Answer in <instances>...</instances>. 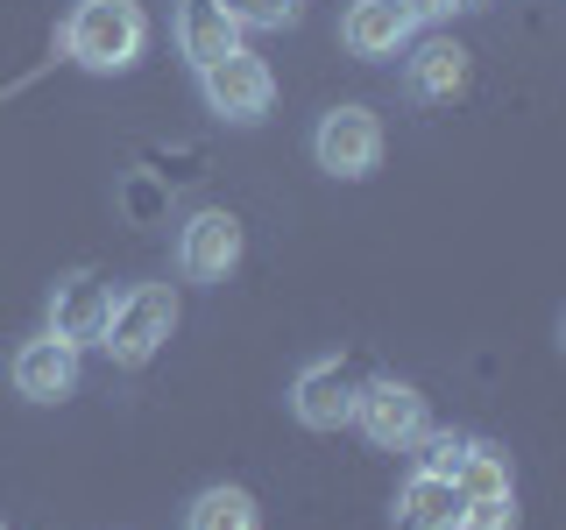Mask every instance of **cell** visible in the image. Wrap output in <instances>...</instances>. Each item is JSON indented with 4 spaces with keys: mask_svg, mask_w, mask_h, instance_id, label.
Wrapping results in <instances>:
<instances>
[{
    "mask_svg": "<svg viewBox=\"0 0 566 530\" xmlns=\"http://www.w3.org/2000/svg\"><path fill=\"white\" fill-rule=\"evenodd\" d=\"M57 43L78 71L120 78V71H135L142 50H149V14H142V0H78V8L64 14Z\"/></svg>",
    "mask_w": 566,
    "mask_h": 530,
    "instance_id": "obj_1",
    "label": "cell"
},
{
    "mask_svg": "<svg viewBox=\"0 0 566 530\" xmlns=\"http://www.w3.org/2000/svg\"><path fill=\"white\" fill-rule=\"evenodd\" d=\"M170 332H177V290L170 283H128V290L106 305L99 347H106L114 368H149Z\"/></svg>",
    "mask_w": 566,
    "mask_h": 530,
    "instance_id": "obj_2",
    "label": "cell"
},
{
    "mask_svg": "<svg viewBox=\"0 0 566 530\" xmlns=\"http://www.w3.org/2000/svg\"><path fill=\"white\" fill-rule=\"evenodd\" d=\"M347 424L368 438L376 453H411L424 432H432V411H424V396H418V382H397V375H376V382H361L354 389V411Z\"/></svg>",
    "mask_w": 566,
    "mask_h": 530,
    "instance_id": "obj_3",
    "label": "cell"
},
{
    "mask_svg": "<svg viewBox=\"0 0 566 530\" xmlns=\"http://www.w3.org/2000/svg\"><path fill=\"white\" fill-rule=\"evenodd\" d=\"M199 99L212 120H227V128H262L276 106V78L270 64L255 57V50H227V57H212L199 71Z\"/></svg>",
    "mask_w": 566,
    "mask_h": 530,
    "instance_id": "obj_4",
    "label": "cell"
},
{
    "mask_svg": "<svg viewBox=\"0 0 566 530\" xmlns=\"http://www.w3.org/2000/svg\"><path fill=\"white\" fill-rule=\"evenodd\" d=\"M312 163L326 177H340V184H361V177H376L382 163V120L368 114V106H326L312 128Z\"/></svg>",
    "mask_w": 566,
    "mask_h": 530,
    "instance_id": "obj_5",
    "label": "cell"
},
{
    "mask_svg": "<svg viewBox=\"0 0 566 530\" xmlns=\"http://www.w3.org/2000/svg\"><path fill=\"white\" fill-rule=\"evenodd\" d=\"M177 269L191 283H227L241 269V220L227 205H199L177 226Z\"/></svg>",
    "mask_w": 566,
    "mask_h": 530,
    "instance_id": "obj_6",
    "label": "cell"
},
{
    "mask_svg": "<svg viewBox=\"0 0 566 530\" xmlns=\"http://www.w3.org/2000/svg\"><path fill=\"white\" fill-rule=\"evenodd\" d=\"M106 305H114V283H106L99 269H71V276H57V283H50L43 332H57V340L85 347V340H99V326H106Z\"/></svg>",
    "mask_w": 566,
    "mask_h": 530,
    "instance_id": "obj_7",
    "label": "cell"
},
{
    "mask_svg": "<svg viewBox=\"0 0 566 530\" xmlns=\"http://www.w3.org/2000/svg\"><path fill=\"white\" fill-rule=\"evenodd\" d=\"M8 375H14V396L22 403H64L78 389V347L57 340V332H35V340L14 347Z\"/></svg>",
    "mask_w": 566,
    "mask_h": 530,
    "instance_id": "obj_8",
    "label": "cell"
},
{
    "mask_svg": "<svg viewBox=\"0 0 566 530\" xmlns=\"http://www.w3.org/2000/svg\"><path fill=\"white\" fill-rule=\"evenodd\" d=\"M170 43L191 71H206L212 57L241 50V22L227 14V0H177L170 8Z\"/></svg>",
    "mask_w": 566,
    "mask_h": 530,
    "instance_id": "obj_9",
    "label": "cell"
},
{
    "mask_svg": "<svg viewBox=\"0 0 566 530\" xmlns=\"http://www.w3.org/2000/svg\"><path fill=\"white\" fill-rule=\"evenodd\" d=\"M354 411V382L340 375V361L333 353H318V361L297 368V382H291V417L305 424V432H340Z\"/></svg>",
    "mask_w": 566,
    "mask_h": 530,
    "instance_id": "obj_10",
    "label": "cell"
},
{
    "mask_svg": "<svg viewBox=\"0 0 566 530\" xmlns=\"http://www.w3.org/2000/svg\"><path fill=\"white\" fill-rule=\"evenodd\" d=\"M411 35H418V22L403 0H347V14H340V43L354 57H403Z\"/></svg>",
    "mask_w": 566,
    "mask_h": 530,
    "instance_id": "obj_11",
    "label": "cell"
},
{
    "mask_svg": "<svg viewBox=\"0 0 566 530\" xmlns=\"http://www.w3.org/2000/svg\"><path fill=\"white\" fill-rule=\"evenodd\" d=\"M403 93L424 99V106H447L468 93V50L453 35H424V43L403 57Z\"/></svg>",
    "mask_w": 566,
    "mask_h": 530,
    "instance_id": "obj_12",
    "label": "cell"
},
{
    "mask_svg": "<svg viewBox=\"0 0 566 530\" xmlns=\"http://www.w3.org/2000/svg\"><path fill=\"white\" fill-rule=\"evenodd\" d=\"M460 488L453 481H439V474H411L397 495V509H389V523L397 530H460Z\"/></svg>",
    "mask_w": 566,
    "mask_h": 530,
    "instance_id": "obj_13",
    "label": "cell"
},
{
    "mask_svg": "<svg viewBox=\"0 0 566 530\" xmlns=\"http://www.w3.org/2000/svg\"><path fill=\"white\" fill-rule=\"evenodd\" d=\"M185 530H262V509L255 495L234 488V481H212L185 502Z\"/></svg>",
    "mask_w": 566,
    "mask_h": 530,
    "instance_id": "obj_14",
    "label": "cell"
},
{
    "mask_svg": "<svg viewBox=\"0 0 566 530\" xmlns=\"http://www.w3.org/2000/svg\"><path fill=\"white\" fill-rule=\"evenodd\" d=\"M453 488L460 502H482V495H510V459L489 446V438H468L460 446V467H453Z\"/></svg>",
    "mask_w": 566,
    "mask_h": 530,
    "instance_id": "obj_15",
    "label": "cell"
},
{
    "mask_svg": "<svg viewBox=\"0 0 566 530\" xmlns=\"http://www.w3.org/2000/svg\"><path fill=\"white\" fill-rule=\"evenodd\" d=\"M227 14H234L241 29H291L297 14H305V0H227Z\"/></svg>",
    "mask_w": 566,
    "mask_h": 530,
    "instance_id": "obj_16",
    "label": "cell"
},
{
    "mask_svg": "<svg viewBox=\"0 0 566 530\" xmlns=\"http://www.w3.org/2000/svg\"><path fill=\"white\" fill-rule=\"evenodd\" d=\"M460 530H517V488L468 502V509H460Z\"/></svg>",
    "mask_w": 566,
    "mask_h": 530,
    "instance_id": "obj_17",
    "label": "cell"
},
{
    "mask_svg": "<svg viewBox=\"0 0 566 530\" xmlns=\"http://www.w3.org/2000/svg\"><path fill=\"white\" fill-rule=\"evenodd\" d=\"M418 446H424V453H418V474H439V481H453L460 446H468V438H453V432H439V438H432V432H424Z\"/></svg>",
    "mask_w": 566,
    "mask_h": 530,
    "instance_id": "obj_18",
    "label": "cell"
},
{
    "mask_svg": "<svg viewBox=\"0 0 566 530\" xmlns=\"http://www.w3.org/2000/svg\"><path fill=\"white\" fill-rule=\"evenodd\" d=\"M403 8H411L418 29H439V22H453V14H460V0H403Z\"/></svg>",
    "mask_w": 566,
    "mask_h": 530,
    "instance_id": "obj_19",
    "label": "cell"
},
{
    "mask_svg": "<svg viewBox=\"0 0 566 530\" xmlns=\"http://www.w3.org/2000/svg\"><path fill=\"white\" fill-rule=\"evenodd\" d=\"M460 8H489V0H460Z\"/></svg>",
    "mask_w": 566,
    "mask_h": 530,
    "instance_id": "obj_20",
    "label": "cell"
},
{
    "mask_svg": "<svg viewBox=\"0 0 566 530\" xmlns=\"http://www.w3.org/2000/svg\"><path fill=\"white\" fill-rule=\"evenodd\" d=\"M0 530H8V523H0Z\"/></svg>",
    "mask_w": 566,
    "mask_h": 530,
    "instance_id": "obj_21",
    "label": "cell"
}]
</instances>
